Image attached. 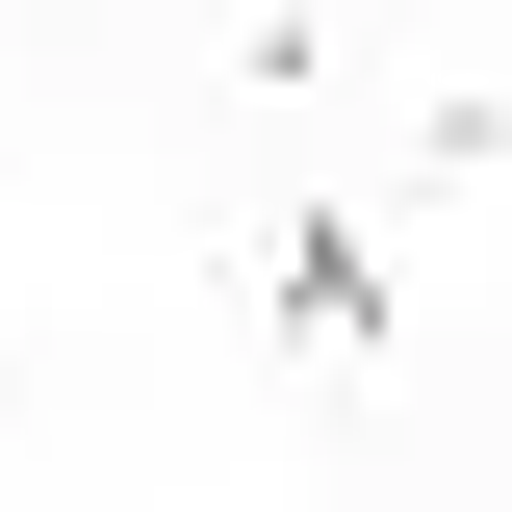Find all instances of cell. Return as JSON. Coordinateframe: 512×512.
<instances>
[]
</instances>
